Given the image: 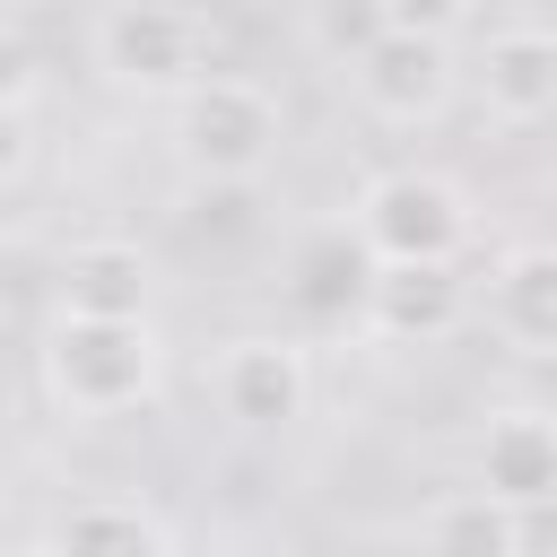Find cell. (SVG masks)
Wrapping results in <instances>:
<instances>
[{
    "label": "cell",
    "instance_id": "6da1fadb",
    "mask_svg": "<svg viewBox=\"0 0 557 557\" xmlns=\"http://www.w3.org/2000/svg\"><path fill=\"white\" fill-rule=\"evenodd\" d=\"M165 331L157 322H78V313H52L44 322V348H35V374H44V400L61 418H139L165 400Z\"/></svg>",
    "mask_w": 557,
    "mask_h": 557
},
{
    "label": "cell",
    "instance_id": "7a4b0ae2",
    "mask_svg": "<svg viewBox=\"0 0 557 557\" xmlns=\"http://www.w3.org/2000/svg\"><path fill=\"white\" fill-rule=\"evenodd\" d=\"M165 113H174L165 139H174L183 174L209 183V191H252V183L278 165V148H287V104H278V87L252 78V70H209V78H191Z\"/></svg>",
    "mask_w": 557,
    "mask_h": 557
},
{
    "label": "cell",
    "instance_id": "3957f363",
    "mask_svg": "<svg viewBox=\"0 0 557 557\" xmlns=\"http://www.w3.org/2000/svg\"><path fill=\"white\" fill-rule=\"evenodd\" d=\"M348 244L366 252V270H461L479 218H470V191L435 165H383L357 183L348 200Z\"/></svg>",
    "mask_w": 557,
    "mask_h": 557
},
{
    "label": "cell",
    "instance_id": "277c9868",
    "mask_svg": "<svg viewBox=\"0 0 557 557\" xmlns=\"http://www.w3.org/2000/svg\"><path fill=\"white\" fill-rule=\"evenodd\" d=\"M461 17L453 9H392V26L339 70V87L357 96L366 122L383 131H435L453 104H461Z\"/></svg>",
    "mask_w": 557,
    "mask_h": 557
},
{
    "label": "cell",
    "instance_id": "5b68a950",
    "mask_svg": "<svg viewBox=\"0 0 557 557\" xmlns=\"http://www.w3.org/2000/svg\"><path fill=\"white\" fill-rule=\"evenodd\" d=\"M209 52H218V26L200 9H174V0H122V9L87 17L96 78L113 96H139V104H174L191 78H209Z\"/></svg>",
    "mask_w": 557,
    "mask_h": 557
},
{
    "label": "cell",
    "instance_id": "8992f818",
    "mask_svg": "<svg viewBox=\"0 0 557 557\" xmlns=\"http://www.w3.org/2000/svg\"><path fill=\"white\" fill-rule=\"evenodd\" d=\"M461 87L479 96V113L496 131H540L557 113V26L540 9H496V17H461Z\"/></svg>",
    "mask_w": 557,
    "mask_h": 557
},
{
    "label": "cell",
    "instance_id": "52a82bcc",
    "mask_svg": "<svg viewBox=\"0 0 557 557\" xmlns=\"http://www.w3.org/2000/svg\"><path fill=\"white\" fill-rule=\"evenodd\" d=\"M209 400L235 435H287L313 409V348L287 331H244L209 357Z\"/></svg>",
    "mask_w": 557,
    "mask_h": 557
},
{
    "label": "cell",
    "instance_id": "ba28073f",
    "mask_svg": "<svg viewBox=\"0 0 557 557\" xmlns=\"http://www.w3.org/2000/svg\"><path fill=\"white\" fill-rule=\"evenodd\" d=\"M470 487H479L487 505H505V513L531 522V513L557 496V426H548V409H531V400L487 409L479 453H470Z\"/></svg>",
    "mask_w": 557,
    "mask_h": 557
},
{
    "label": "cell",
    "instance_id": "9c48e42d",
    "mask_svg": "<svg viewBox=\"0 0 557 557\" xmlns=\"http://www.w3.org/2000/svg\"><path fill=\"white\" fill-rule=\"evenodd\" d=\"M470 322V278L461 270H366L357 331L383 348H435Z\"/></svg>",
    "mask_w": 557,
    "mask_h": 557
},
{
    "label": "cell",
    "instance_id": "30bf717a",
    "mask_svg": "<svg viewBox=\"0 0 557 557\" xmlns=\"http://www.w3.org/2000/svg\"><path fill=\"white\" fill-rule=\"evenodd\" d=\"M78 322H157V261L131 235H87L61 252V305Z\"/></svg>",
    "mask_w": 557,
    "mask_h": 557
},
{
    "label": "cell",
    "instance_id": "8fae6325",
    "mask_svg": "<svg viewBox=\"0 0 557 557\" xmlns=\"http://www.w3.org/2000/svg\"><path fill=\"white\" fill-rule=\"evenodd\" d=\"M479 313L513 357H548L557 348V252L548 244H513L505 261H487Z\"/></svg>",
    "mask_w": 557,
    "mask_h": 557
},
{
    "label": "cell",
    "instance_id": "7c38bea8",
    "mask_svg": "<svg viewBox=\"0 0 557 557\" xmlns=\"http://www.w3.org/2000/svg\"><path fill=\"white\" fill-rule=\"evenodd\" d=\"M35 557H183L165 513L139 496H70Z\"/></svg>",
    "mask_w": 557,
    "mask_h": 557
},
{
    "label": "cell",
    "instance_id": "4fadbf2b",
    "mask_svg": "<svg viewBox=\"0 0 557 557\" xmlns=\"http://www.w3.org/2000/svg\"><path fill=\"white\" fill-rule=\"evenodd\" d=\"M409 557H531V522L487 505L479 487H444L409 522Z\"/></svg>",
    "mask_w": 557,
    "mask_h": 557
},
{
    "label": "cell",
    "instance_id": "5bb4252c",
    "mask_svg": "<svg viewBox=\"0 0 557 557\" xmlns=\"http://www.w3.org/2000/svg\"><path fill=\"white\" fill-rule=\"evenodd\" d=\"M357 296H366V252L348 244V226H322L287 270V305L313 331H357Z\"/></svg>",
    "mask_w": 557,
    "mask_h": 557
},
{
    "label": "cell",
    "instance_id": "9a60e30c",
    "mask_svg": "<svg viewBox=\"0 0 557 557\" xmlns=\"http://www.w3.org/2000/svg\"><path fill=\"white\" fill-rule=\"evenodd\" d=\"M383 26H392V9H383V0H322V9H305V17H296L305 52H322V70H348Z\"/></svg>",
    "mask_w": 557,
    "mask_h": 557
},
{
    "label": "cell",
    "instance_id": "2e32d148",
    "mask_svg": "<svg viewBox=\"0 0 557 557\" xmlns=\"http://www.w3.org/2000/svg\"><path fill=\"white\" fill-rule=\"evenodd\" d=\"M44 96V52L26 35V17H0V113H26Z\"/></svg>",
    "mask_w": 557,
    "mask_h": 557
},
{
    "label": "cell",
    "instance_id": "e0dca14e",
    "mask_svg": "<svg viewBox=\"0 0 557 557\" xmlns=\"http://www.w3.org/2000/svg\"><path fill=\"white\" fill-rule=\"evenodd\" d=\"M26 157H35V131H26V113H0V191L26 174Z\"/></svg>",
    "mask_w": 557,
    "mask_h": 557
}]
</instances>
